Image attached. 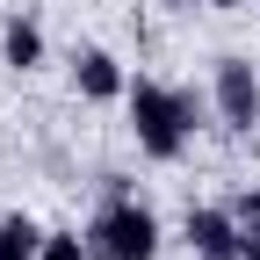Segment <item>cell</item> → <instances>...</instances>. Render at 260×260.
Masks as SVG:
<instances>
[{
	"instance_id": "cell-1",
	"label": "cell",
	"mask_w": 260,
	"mask_h": 260,
	"mask_svg": "<svg viewBox=\"0 0 260 260\" xmlns=\"http://www.w3.org/2000/svg\"><path fill=\"white\" fill-rule=\"evenodd\" d=\"M123 102H130V130H138V152H145V159H181V152H188L195 94L159 87V80H130Z\"/></svg>"
},
{
	"instance_id": "cell-2",
	"label": "cell",
	"mask_w": 260,
	"mask_h": 260,
	"mask_svg": "<svg viewBox=\"0 0 260 260\" xmlns=\"http://www.w3.org/2000/svg\"><path fill=\"white\" fill-rule=\"evenodd\" d=\"M87 246H94V260H159V217L123 181H109V203L94 210Z\"/></svg>"
},
{
	"instance_id": "cell-3",
	"label": "cell",
	"mask_w": 260,
	"mask_h": 260,
	"mask_svg": "<svg viewBox=\"0 0 260 260\" xmlns=\"http://www.w3.org/2000/svg\"><path fill=\"white\" fill-rule=\"evenodd\" d=\"M217 116H224V130L260 123V73L246 58H217Z\"/></svg>"
},
{
	"instance_id": "cell-4",
	"label": "cell",
	"mask_w": 260,
	"mask_h": 260,
	"mask_svg": "<svg viewBox=\"0 0 260 260\" xmlns=\"http://www.w3.org/2000/svg\"><path fill=\"white\" fill-rule=\"evenodd\" d=\"M73 87L87 94V102H116V94H130L123 65H116L109 51H80V58H73Z\"/></svg>"
},
{
	"instance_id": "cell-5",
	"label": "cell",
	"mask_w": 260,
	"mask_h": 260,
	"mask_svg": "<svg viewBox=\"0 0 260 260\" xmlns=\"http://www.w3.org/2000/svg\"><path fill=\"white\" fill-rule=\"evenodd\" d=\"M188 246H195V253L239 246V217H232V210H188Z\"/></svg>"
},
{
	"instance_id": "cell-6",
	"label": "cell",
	"mask_w": 260,
	"mask_h": 260,
	"mask_svg": "<svg viewBox=\"0 0 260 260\" xmlns=\"http://www.w3.org/2000/svg\"><path fill=\"white\" fill-rule=\"evenodd\" d=\"M0 58H8V65H15V73H29V65H44V29L15 15L8 29H0Z\"/></svg>"
},
{
	"instance_id": "cell-7",
	"label": "cell",
	"mask_w": 260,
	"mask_h": 260,
	"mask_svg": "<svg viewBox=\"0 0 260 260\" xmlns=\"http://www.w3.org/2000/svg\"><path fill=\"white\" fill-rule=\"evenodd\" d=\"M0 260H44V232H37L22 210L0 217Z\"/></svg>"
},
{
	"instance_id": "cell-8",
	"label": "cell",
	"mask_w": 260,
	"mask_h": 260,
	"mask_svg": "<svg viewBox=\"0 0 260 260\" xmlns=\"http://www.w3.org/2000/svg\"><path fill=\"white\" fill-rule=\"evenodd\" d=\"M44 260H94V246L80 232H44Z\"/></svg>"
},
{
	"instance_id": "cell-9",
	"label": "cell",
	"mask_w": 260,
	"mask_h": 260,
	"mask_svg": "<svg viewBox=\"0 0 260 260\" xmlns=\"http://www.w3.org/2000/svg\"><path fill=\"white\" fill-rule=\"evenodd\" d=\"M232 217H239V232H260V188L232 195Z\"/></svg>"
},
{
	"instance_id": "cell-10",
	"label": "cell",
	"mask_w": 260,
	"mask_h": 260,
	"mask_svg": "<svg viewBox=\"0 0 260 260\" xmlns=\"http://www.w3.org/2000/svg\"><path fill=\"white\" fill-rule=\"evenodd\" d=\"M239 253H246V260H260V232H239Z\"/></svg>"
},
{
	"instance_id": "cell-11",
	"label": "cell",
	"mask_w": 260,
	"mask_h": 260,
	"mask_svg": "<svg viewBox=\"0 0 260 260\" xmlns=\"http://www.w3.org/2000/svg\"><path fill=\"white\" fill-rule=\"evenodd\" d=\"M195 260H246V253H239V246H224V253H195Z\"/></svg>"
},
{
	"instance_id": "cell-12",
	"label": "cell",
	"mask_w": 260,
	"mask_h": 260,
	"mask_svg": "<svg viewBox=\"0 0 260 260\" xmlns=\"http://www.w3.org/2000/svg\"><path fill=\"white\" fill-rule=\"evenodd\" d=\"M210 8H246V0H210Z\"/></svg>"
}]
</instances>
